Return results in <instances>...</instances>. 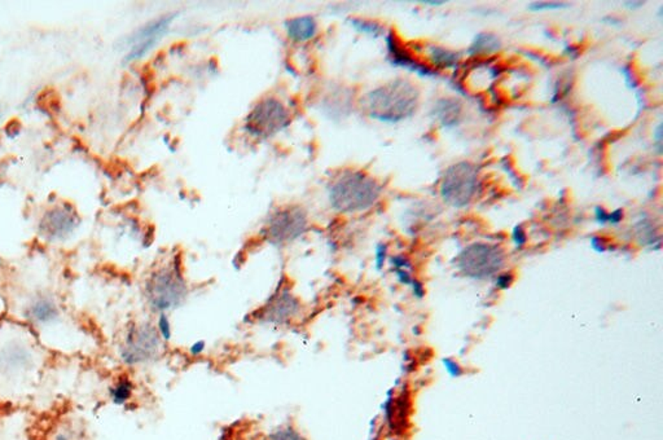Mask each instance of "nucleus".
Returning a JSON list of instances; mask_svg holds the SVG:
<instances>
[{
  "instance_id": "f257e3e1",
  "label": "nucleus",
  "mask_w": 663,
  "mask_h": 440,
  "mask_svg": "<svg viewBox=\"0 0 663 440\" xmlns=\"http://www.w3.org/2000/svg\"><path fill=\"white\" fill-rule=\"evenodd\" d=\"M419 100L420 92L415 84L405 79H394L368 92L362 104L369 117L396 123L412 117Z\"/></svg>"
},
{
  "instance_id": "f03ea898",
  "label": "nucleus",
  "mask_w": 663,
  "mask_h": 440,
  "mask_svg": "<svg viewBox=\"0 0 663 440\" xmlns=\"http://www.w3.org/2000/svg\"><path fill=\"white\" fill-rule=\"evenodd\" d=\"M381 185L363 171L348 170L332 183L328 192L333 210L355 214L373 206L381 196Z\"/></svg>"
},
{
  "instance_id": "7ed1b4c3",
  "label": "nucleus",
  "mask_w": 663,
  "mask_h": 440,
  "mask_svg": "<svg viewBox=\"0 0 663 440\" xmlns=\"http://www.w3.org/2000/svg\"><path fill=\"white\" fill-rule=\"evenodd\" d=\"M187 294V282L177 261L157 268L145 282L148 305L158 314H166L178 308L186 301Z\"/></svg>"
},
{
  "instance_id": "20e7f679",
  "label": "nucleus",
  "mask_w": 663,
  "mask_h": 440,
  "mask_svg": "<svg viewBox=\"0 0 663 440\" xmlns=\"http://www.w3.org/2000/svg\"><path fill=\"white\" fill-rule=\"evenodd\" d=\"M163 341L151 323H133L126 329L124 341L119 346V356L126 365H144L152 363L161 355Z\"/></svg>"
},
{
  "instance_id": "39448f33",
  "label": "nucleus",
  "mask_w": 663,
  "mask_h": 440,
  "mask_svg": "<svg viewBox=\"0 0 663 440\" xmlns=\"http://www.w3.org/2000/svg\"><path fill=\"white\" fill-rule=\"evenodd\" d=\"M478 189V169L470 162H457L449 166L440 180V197L447 205L457 208L468 206Z\"/></svg>"
},
{
  "instance_id": "423d86ee",
  "label": "nucleus",
  "mask_w": 663,
  "mask_h": 440,
  "mask_svg": "<svg viewBox=\"0 0 663 440\" xmlns=\"http://www.w3.org/2000/svg\"><path fill=\"white\" fill-rule=\"evenodd\" d=\"M505 263V252L493 243H475L466 246L459 254L457 270L465 278L473 280L490 279L499 273Z\"/></svg>"
},
{
  "instance_id": "0eeeda50",
  "label": "nucleus",
  "mask_w": 663,
  "mask_h": 440,
  "mask_svg": "<svg viewBox=\"0 0 663 440\" xmlns=\"http://www.w3.org/2000/svg\"><path fill=\"white\" fill-rule=\"evenodd\" d=\"M292 122L287 107L275 98L262 99L245 119V130L254 137L269 139L285 130Z\"/></svg>"
},
{
  "instance_id": "6e6552de",
  "label": "nucleus",
  "mask_w": 663,
  "mask_h": 440,
  "mask_svg": "<svg viewBox=\"0 0 663 440\" xmlns=\"http://www.w3.org/2000/svg\"><path fill=\"white\" fill-rule=\"evenodd\" d=\"M307 227L308 218L302 207H283L269 216L263 236L272 245H287L305 234Z\"/></svg>"
},
{
  "instance_id": "1a4fd4ad",
  "label": "nucleus",
  "mask_w": 663,
  "mask_h": 440,
  "mask_svg": "<svg viewBox=\"0 0 663 440\" xmlns=\"http://www.w3.org/2000/svg\"><path fill=\"white\" fill-rule=\"evenodd\" d=\"M81 219L70 205L52 207L42 216L38 231L47 241H63L72 236Z\"/></svg>"
},
{
  "instance_id": "9d476101",
  "label": "nucleus",
  "mask_w": 663,
  "mask_h": 440,
  "mask_svg": "<svg viewBox=\"0 0 663 440\" xmlns=\"http://www.w3.org/2000/svg\"><path fill=\"white\" fill-rule=\"evenodd\" d=\"M174 18H175L174 15L162 16L140 27L134 36H131V38L127 40L130 45V52L126 57V61L139 60L148 54L169 31V27L171 22L174 21Z\"/></svg>"
},
{
  "instance_id": "9b49d317",
  "label": "nucleus",
  "mask_w": 663,
  "mask_h": 440,
  "mask_svg": "<svg viewBox=\"0 0 663 440\" xmlns=\"http://www.w3.org/2000/svg\"><path fill=\"white\" fill-rule=\"evenodd\" d=\"M301 312V305L289 290L278 291L260 312V319L266 324L284 325L296 319Z\"/></svg>"
},
{
  "instance_id": "f8f14e48",
  "label": "nucleus",
  "mask_w": 663,
  "mask_h": 440,
  "mask_svg": "<svg viewBox=\"0 0 663 440\" xmlns=\"http://www.w3.org/2000/svg\"><path fill=\"white\" fill-rule=\"evenodd\" d=\"M34 355L30 346L20 341L6 342L0 347V373L3 376H16L31 369Z\"/></svg>"
},
{
  "instance_id": "ddd939ff",
  "label": "nucleus",
  "mask_w": 663,
  "mask_h": 440,
  "mask_svg": "<svg viewBox=\"0 0 663 440\" xmlns=\"http://www.w3.org/2000/svg\"><path fill=\"white\" fill-rule=\"evenodd\" d=\"M386 45L389 51V59L395 66H401L403 69L411 70L424 78H431L437 75V72L431 69L429 65H425L422 61L416 60L415 56L407 48H404L401 40L396 38L393 31H390L386 36Z\"/></svg>"
},
{
  "instance_id": "4468645a",
  "label": "nucleus",
  "mask_w": 663,
  "mask_h": 440,
  "mask_svg": "<svg viewBox=\"0 0 663 440\" xmlns=\"http://www.w3.org/2000/svg\"><path fill=\"white\" fill-rule=\"evenodd\" d=\"M27 317L31 323L40 326L52 325L60 320V310L52 299L40 296L33 301L27 310Z\"/></svg>"
},
{
  "instance_id": "2eb2a0df",
  "label": "nucleus",
  "mask_w": 663,
  "mask_h": 440,
  "mask_svg": "<svg viewBox=\"0 0 663 440\" xmlns=\"http://www.w3.org/2000/svg\"><path fill=\"white\" fill-rule=\"evenodd\" d=\"M431 114L442 127L452 128L457 126L461 121L463 105L457 99H440L434 104Z\"/></svg>"
},
{
  "instance_id": "dca6fc26",
  "label": "nucleus",
  "mask_w": 663,
  "mask_h": 440,
  "mask_svg": "<svg viewBox=\"0 0 663 440\" xmlns=\"http://www.w3.org/2000/svg\"><path fill=\"white\" fill-rule=\"evenodd\" d=\"M285 29L289 39L295 42H307L316 36L318 24L313 16H299L288 20Z\"/></svg>"
},
{
  "instance_id": "f3484780",
  "label": "nucleus",
  "mask_w": 663,
  "mask_h": 440,
  "mask_svg": "<svg viewBox=\"0 0 663 440\" xmlns=\"http://www.w3.org/2000/svg\"><path fill=\"white\" fill-rule=\"evenodd\" d=\"M135 385L133 379L122 374L117 378L116 381L109 387V397L114 405L122 407L126 405L134 396Z\"/></svg>"
},
{
  "instance_id": "a211bd4d",
  "label": "nucleus",
  "mask_w": 663,
  "mask_h": 440,
  "mask_svg": "<svg viewBox=\"0 0 663 440\" xmlns=\"http://www.w3.org/2000/svg\"><path fill=\"white\" fill-rule=\"evenodd\" d=\"M428 59L437 69H455L460 61V54L440 45H431L428 48Z\"/></svg>"
},
{
  "instance_id": "6ab92c4d",
  "label": "nucleus",
  "mask_w": 663,
  "mask_h": 440,
  "mask_svg": "<svg viewBox=\"0 0 663 440\" xmlns=\"http://www.w3.org/2000/svg\"><path fill=\"white\" fill-rule=\"evenodd\" d=\"M502 47L500 39L490 33H481L475 36L473 43L469 47L468 54L470 56H482V54H491L496 51H499Z\"/></svg>"
},
{
  "instance_id": "aec40b11",
  "label": "nucleus",
  "mask_w": 663,
  "mask_h": 440,
  "mask_svg": "<svg viewBox=\"0 0 663 440\" xmlns=\"http://www.w3.org/2000/svg\"><path fill=\"white\" fill-rule=\"evenodd\" d=\"M51 440H87L86 434L80 426L68 423L60 425L51 435Z\"/></svg>"
},
{
  "instance_id": "412c9836",
  "label": "nucleus",
  "mask_w": 663,
  "mask_h": 440,
  "mask_svg": "<svg viewBox=\"0 0 663 440\" xmlns=\"http://www.w3.org/2000/svg\"><path fill=\"white\" fill-rule=\"evenodd\" d=\"M635 231H636L637 240L641 245H655V241L658 243H661V237L655 232V225L646 219H641L640 222H637Z\"/></svg>"
},
{
  "instance_id": "4be33fe9",
  "label": "nucleus",
  "mask_w": 663,
  "mask_h": 440,
  "mask_svg": "<svg viewBox=\"0 0 663 440\" xmlns=\"http://www.w3.org/2000/svg\"><path fill=\"white\" fill-rule=\"evenodd\" d=\"M350 22H351L352 27L357 29L360 33L373 36V38H378V36H381L385 33V29H384V26H382L381 24L375 22V21H371V20L351 18Z\"/></svg>"
},
{
  "instance_id": "5701e85b",
  "label": "nucleus",
  "mask_w": 663,
  "mask_h": 440,
  "mask_svg": "<svg viewBox=\"0 0 663 440\" xmlns=\"http://www.w3.org/2000/svg\"><path fill=\"white\" fill-rule=\"evenodd\" d=\"M595 216L600 225H618L623 219V210L617 208L613 213H608L602 207H596Z\"/></svg>"
},
{
  "instance_id": "b1692460",
  "label": "nucleus",
  "mask_w": 663,
  "mask_h": 440,
  "mask_svg": "<svg viewBox=\"0 0 663 440\" xmlns=\"http://www.w3.org/2000/svg\"><path fill=\"white\" fill-rule=\"evenodd\" d=\"M269 440H306V438L301 432H297L295 427L284 426V427H280L278 430L271 432L269 435Z\"/></svg>"
},
{
  "instance_id": "393cba45",
  "label": "nucleus",
  "mask_w": 663,
  "mask_h": 440,
  "mask_svg": "<svg viewBox=\"0 0 663 440\" xmlns=\"http://www.w3.org/2000/svg\"><path fill=\"white\" fill-rule=\"evenodd\" d=\"M156 329L160 334L161 340L163 342H169L172 337V329H171L170 320L169 316L166 314H160L156 324Z\"/></svg>"
},
{
  "instance_id": "a878e982",
  "label": "nucleus",
  "mask_w": 663,
  "mask_h": 440,
  "mask_svg": "<svg viewBox=\"0 0 663 440\" xmlns=\"http://www.w3.org/2000/svg\"><path fill=\"white\" fill-rule=\"evenodd\" d=\"M569 4L566 3H560V1H537L531 3L529 6L530 10L532 12H540V10H556V9L567 8Z\"/></svg>"
},
{
  "instance_id": "bb28decb",
  "label": "nucleus",
  "mask_w": 663,
  "mask_h": 440,
  "mask_svg": "<svg viewBox=\"0 0 663 440\" xmlns=\"http://www.w3.org/2000/svg\"><path fill=\"white\" fill-rule=\"evenodd\" d=\"M443 364H445V368L447 369L448 373L454 377H457L463 373V369L461 367L457 364L455 360L452 359H445L443 360Z\"/></svg>"
},
{
  "instance_id": "cd10ccee",
  "label": "nucleus",
  "mask_w": 663,
  "mask_h": 440,
  "mask_svg": "<svg viewBox=\"0 0 663 440\" xmlns=\"http://www.w3.org/2000/svg\"><path fill=\"white\" fill-rule=\"evenodd\" d=\"M513 281H514V278L512 273H500L496 279V287L500 289L511 288Z\"/></svg>"
},
{
  "instance_id": "c85d7f7f",
  "label": "nucleus",
  "mask_w": 663,
  "mask_h": 440,
  "mask_svg": "<svg viewBox=\"0 0 663 440\" xmlns=\"http://www.w3.org/2000/svg\"><path fill=\"white\" fill-rule=\"evenodd\" d=\"M512 238H513V243H516L517 246H522V245L526 243V234H525V231L522 229V227H516V228L513 229Z\"/></svg>"
},
{
  "instance_id": "c756f323",
  "label": "nucleus",
  "mask_w": 663,
  "mask_h": 440,
  "mask_svg": "<svg viewBox=\"0 0 663 440\" xmlns=\"http://www.w3.org/2000/svg\"><path fill=\"white\" fill-rule=\"evenodd\" d=\"M386 252H387V248H386V245L381 243V245H378V246H377L376 264L377 268H378V270H381V268H382V266H384V263H385Z\"/></svg>"
},
{
  "instance_id": "7c9ffc66",
  "label": "nucleus",
  "mask_w": 663,
  "mask_h": 440,
  "mask_svg": "<svg viewBox=\"0 0 663 440\" xmlns=\"http://www.w3.org/2000/svg\"><path fill=\"white\" fill-rule=\"evenodd\" d=\"M205 346H207V344H205V342H196L193 346H191L189 352H191L192 355H200V354H202L204 350H205Z\"/></svg>"
},
{
  "instance_id": "2f4dec72",
  "label": "nucleus",
  "mask_w": 663,
  "mask_h": 440,
  "mask_svg": "<svg viewBox=\"0 0 663 440\" xmlns=\"http://www.w3.org/2000/svg\"><path fill=\"white\" fill-rule=\"evenodd\" d=\"M625 4H627L628 8H640L641 6H644L643 1H634V3H632V1H626Z\"/></svg>"
},
{
  "instance_id": "473e14b6",
  "label": "nucleus",
  "mask_w": 663,
  "mask_h": 440,
  "mask_svg": "<svg viewBox=\"0 0 663 440\" xmlns=\"http://www.w3.org/2000/svg\"><path fill=\"white\" fill-rule=\"evenodd\" d=\"M422 4H431V6H433V7H438V6L445 4L446 1H429V0H424V1H422Z\"/></svg>"
},
{
  "instance_id": "72a5a7b5",
  "label": "nucleus",
  "mask_w": 663,
  "mask_h": 440,
  "mask_svg": "<svg viewBox=\"0 0 663 440\" xmlns=\"http://www.w3.org/2000/svg\"><path fill=\"white\" fill-rule=\"evenodd\" d=\"M0 116H1V110H0Z\"/></svg>"
}]
</instances>
